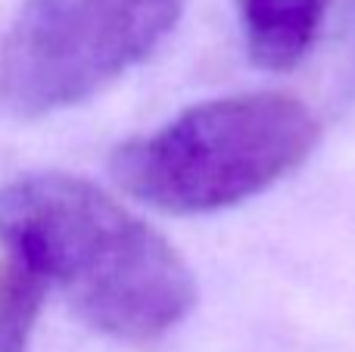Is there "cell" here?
<instances>
[{
	"instance_id": "1",
	"label": "cell",
	"mask_w": 355,
	"mask_h": 352,
	"mask_svg": "<svg viewBox=\"0 0 355 352\" xmlns=\"http://www.w3.org/2000/svg\"><path fill=\"white\" fill-rule=\"evenodd\" d=\"M0 240L119 340H156L196 303L193 278L166 237L75 175H22L0 187Z\"/></svg>"
},
{
	"instance_id": "2",
	"label": "cell",
	"mask_w": 355,
	"mask_h": 352,
	"mask_svg": "<svg viewBox=\"0 0 355 352\" xmlns=\"http://www.w3.org/2000/svg\"><path fill=\"white\" fill-rule=\"evenodd\" d=\"M318 141L315 116L287 94H240L181 112L112 153V175L147 206L200 215L262 193Z\"/></svg>"
},
{
	"instance_id": "3",
	"label": "cell",
	"mask_w": 355,
	"mask_h": 352,
	"mask_svg": "<svg viewBox=\"0 0 355 352\" xmlns=\"http://www.w3.org/2000/svg\"><path fill=\"white\" fill-rule=\"evenodd\" d=\"M184 0H28L0 47V103L25 118L66 109L137 66Z\"/></svg>"
},
{
	"instance_id": "4",
	"label": "cell",
	"mask_w": 355,
	"mask_h": 352,
	"mask_svg": "<svg viewBox=\"0 0 355 352\" xmlns=\"http://www.w3.org/2000/svg\"><path fill=\"white\" fill-rule=\"evenodd\" d=\"M250 56L262 69H293L309 53L327 0H237Z\"/></svg>"
},
{
	"instance_id": "5",
	"label": "cell",
	"mask_w": 355,
	"mask_h": 352,
	"mask_svg": "<svg viewBox=\"0 0 355 352\" xmlns=\"http://www.w3.org/2000/svg\"><path fill=\"white\" fill-rule=\"evenodd\" d=\"M44 293L47 284L28 265L12 256L0 262V352H28Z\"/></svg>"
}]
</instances>
